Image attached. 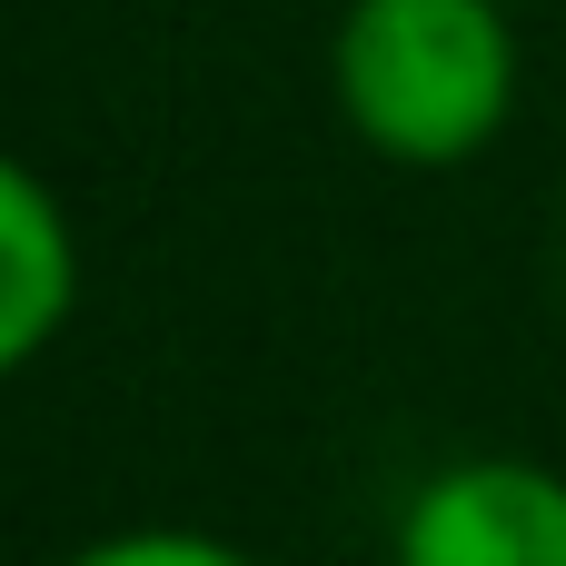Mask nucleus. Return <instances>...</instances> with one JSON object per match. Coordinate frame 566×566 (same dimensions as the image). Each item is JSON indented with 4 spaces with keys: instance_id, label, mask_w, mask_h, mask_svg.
<instances>
[{
    "instance_id": "nucleus-4",
    "label": "nucleus",
    "mask_w": 566,
    "mask_h": 566,
    "mask_svg": "<svg viewBox=\"0 0 566 566\" xmlns=\"http://www.w3.org/2000/svg\"><path fill=\"white\" fill-rule=\"evenodd\" d=\"M60 566H259V557L209 537V527H109V537L70 547Z\"/></svg>"
},
{
    "instance_id": "nucleus-1",
    "label": "nucleus",
    "mask_w": 566,
    "mask_h": 566,
    "mask_svg": "<svg viewBox=\"0 0 566 566\" xmlns=\"http://www.w3.org/2000/svg\"><path fill=\"white\" fill-rule=\"evenodd\" d=\"M328 80L358 149L398 169H458L517 109V30L497 0H348Z\"/></svg>"
},
{
    "instance_id": "nucleus-3",
    "label": "nucleus",
    "mask_w": 566,
    "mask_h": 566,
    "mask_svg": "<svg viewBox=\"0 0 566 566\" xmlns=\"http://www.w3.org/2000/svg\"><path fill=\"white\" fill-rule=\"evenodd\" d=\"M80 308V239L70 209L30 159L0 149V378H20Z\"/></svg>"
},
{
    "instance_id": "nucleus-2",
    "label": "nucleus",
    "mask_w": 566,
    "mask_h": 566,
    "mask_svg": "<svg viewBox=\"0 0 566 566\" xmlns=\"http://www.w3.org/2000/svg\"><path fill=\"white\" fill-rule=\"evenodd\" d=\"M388 566H566V478L537 458H458L398 507Z\"/></svg>"
}]
</instances>
